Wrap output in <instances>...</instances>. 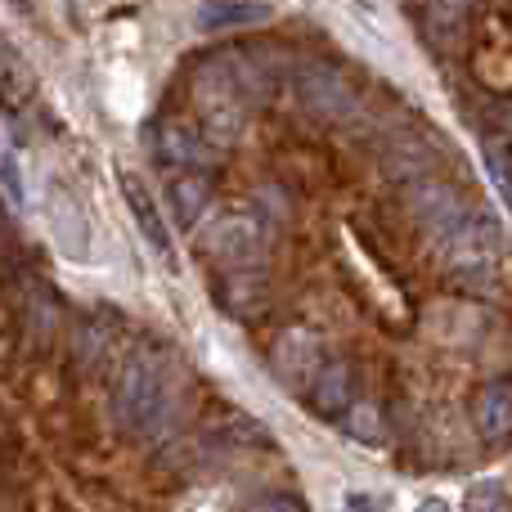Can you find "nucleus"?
Masks as SVG:
<instances>
[{
  "label": "nucleus",
  "instance_id": "12",
  "mask_svg": "<svg viewBox=\"0 0 512 512\" xmlns=\"http://www.w3.org/2000/svg\"><path fill=\"white\" fill-rule=\"evenodd\" d=\"M342 432L351 436V441L373 445V450H378V445L387 441V423H382V409L369 405V400H355V405L342 414Z\"/></svg>",
  "mask_w": 512,
  "mask_h": 512
},
{
  "label": "nucleus",
  "instance_id": "2",
  "mask_svg": "<svg viewBox=\"0 0 512 512\" xmlns=\"http://www.w3.org/2000/svg\"><path fill=\"white\" fill-rule=\"evenodd\" d=\"M171 405H176V391H171V373L162 364V355L149 351V346L126 355L113 378V414L122 423V432L149 441L167 427Z\"/></svg>",
  "mask_w": 512,
  "mask_h": 512
},
{
  "label": "nucleus",
  "instance_id": "10",
  "mask_svg": "<svg viewBox=\"0 0 512 512\" xmlns=\"http://www.w3.org/2000/svg\"><path fill=\"white\" fill-rule=\"evenodd\" d=\"M270 18V5L261 0H203L198 5V27L203 32H225V27H256Z\"/></svg>",
  "mask_w": 512,
  "mask_h": 512
},
{
  "label": "nucleus",
  "instance_id": "4",
  "mask_svg": "<svg viewBox=\"0 0 512 512\" xmlns=\"http://www.w3.org/2000/svg\"><path fill=\"white\" fill-rule=\"evenodd\" d=\"M207 252L225 265V270H239V265H256L265 252V221L256 212H230L207 230Z\"/></svg>",
  "mask_w": 512,
  "mask_h": 512
},
{
  "label": "nucleus",
  "instance_id": "6",
  "mask_svg": "<svg viewBox=\"0 0 512 512\" xmlns=\"http://www.w3.org/2000/svg\"><path fill=\"white\" fill-rule=\"evenodd\" d=\"M122 198H126V207H131L135 225H140L144 243H149V248L158 252L162 261H167V270H176V248H171V230H167V221H162L158 198L149 194V185H144L140 176H131V171H122Z\"/></svg>",
  "mask_w": 512,
  "mask_h": 512
},
{
  "label": "nucleus",
  "instance_id": "7",
  "mask_svg": "<svg viewBox=\"0 0 512 512\" xmlns=\"http://www.w3.org/2000/svg\"><path fill=\"white\" fill-rule=\"evenodd\" d=\"M306 405L319 418H342L355 405V369L346 360H324L306 387Z\"/></svg>",
  "mask_w": 512,
  "mask_h": 512
},
{
  "label": "nucleus",
  "instance_id": "17",
  "mask_svg": "<svg viewBox=\"0 0 512 512\" xmlns=\"http://www.w3.org/2000/svg\"><path fill=\"white\" fill-rule=\"evenodd\" d=\"M346 508H382V499H373V495H346Z\"/></svg>",
  "mask_w": 512,
  "mask_h": 512
},
{
  "label": "nucleus",
  "instance_id": "5",
  "mask_svg": "<svg viewBox=\"0 0 512 512\" xmlns=\"http://www.w3.org/2000/svg\"><path fill=\"white\" fill-rule=\"evenodd\" d=\"M324 360L328 355H324V346H319L315 333H283L279 342H274V351H270L274 378H279L283 387H292V391H306Z\"/></svg>",
  "mask_w": 512,
  "mask_h": 512
},
{
  "label": "nucleus",
  "instance_id": "1",
  "mask_svg": "<svg viewBox=\"0 0 512 512\" xmlns=\"http://www.w3.org/2000/svg\"><path fill=\"white\" fill-rule=\"evenodd\" d=\"M414 216L423 225L432 252L441 265L463 283H490L499 274V256H504V239L499 225L490 221L481 207H472L459 189L436 185V180H418L414 185Z\"/></svg>",
  "mask_w": 512,
  "mask_h": 512
},
{
  "label": "nucleus",
  "instance_id": "11",
  "mask_svg": "<svg viewBox=\"0 0 512 512\" xmlns=\"http://www.w3.org/2000/svg\"><path fill=\"white\" fill-rule=\"evenodd\" d=\"M207 198H212V176L207 167H185L176 180H171V207H176V221L198 225V216L207 212Z\"/></svg>",
  "mask_w": 512,
  "mask_h": 512
},
{
  "label": "nucleus",
  "instance_id": "9",
  "mask_svg": "<svg viewBox=\"0 0 512 512\" xmlns=\"http://www.w3.org/2000/svg\"><path fill=\"white\" fill-rule=\"evenodd\" d=\"M153 144H158V158L171 162V167H207V162H212V140H207L203 126H194V122L167 117V122H158Z\"/></svg>",
  "mask_w": 512,
  "mask_h": 512
},
{
  "label": "nucleus",
  "instance_id": "8",
  "mask_svg": "<svg viewBox=\"0 0 512 512\" xmlns=\"http://www.w3.org/2000/svg\"><path fill=\"white\" fill-rule=\"evenodd\" d=\"M472 427L486 445H508L512 441V382H486L472 400Z\"/></svg>",
  "mask_w": 512,
  "mask_h": 512
},
{
  "label": "nucleus",
  "instance_id": "13",
  "mask_svg": "<svg viewBox=\"0 0 512 512\" xmlns=\"http://www.w3.org/2000/svg\"><path fill=\"white\" fill-rule=\"evenodd\" d=\"M486 167H490V180L499 185V194H504V203L512 207V135L486 140Z\"/></svg>",
  "mask_w": 512,
  "mask_h": 512
},
{
  "label": "nucleus",
  "instance_id": "14",
  "mask_svg": "<svg viewBox=\"0 0 512 512\" xmlns=\"http://www.w3.org/2000/svg\"><path fill=\"white\" fill-rule=\"evenodd\" d=\"M468 508H512V499L495 486V481H481V486L468 495Z\"/></svg>",
  "mask_w": 512,
  "mask_h": 512
},
{
  "label": "nucleus",
  "instance_id": "16",
  "mask_svg": "<svg viewBox=\"0 0 512 512\" xmlns=\"http://www.w3.org/2000/svg\"><path fill=\"white\" fill-rule=\"evenodd\" d=\"M256 504L261 508H306V499L301 495H261Z\"/></svg>",
  "mask_w": 512,
  "mask_h": 512
},
{
  "label": "nucleus",
  "instance_id": "3",
  "mask_svg": "<svg viewBox=\"0 0 512 512\" xmlns=\"http://www.w3.org/2000/svg\"><path fill=\"white\" fill-rule=\"evenodd\" d=\"M292 90H297L301 108L315 113L319 122H351L355 108H360V95H355V86L346 81V72H337L333 63H319V59L297 63Z\"/></svg>",
  "mask_w": 512,
  "mask_h": 512
},
{
  "label": "nucleus",
  "instance_id": "15",
  "mask_svg": "<svg viewBox=\"0 0 512 512\" xmlns=\"http://www.w3.org/2000/svg\"><path fill=\"white\" fill-rule=\"evenodd\" d=\"M427 5H432V14H436V18H459L463 9L472 5V0H427Z\"/></svg>",
  "mask_w": 512,
  "mask_h": 512
}]
</instances>
